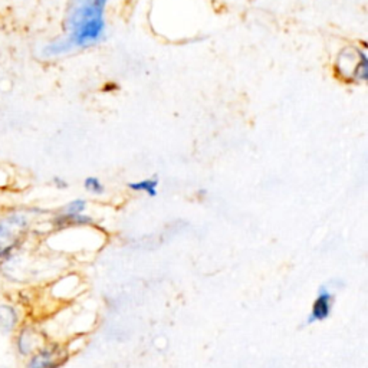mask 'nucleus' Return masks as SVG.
I'll list each match as a JSON object with an SVG mask.
<instances>
[{"instance_id": "nucleus-1", "label": "nucleus", "mask_w": 368, "mask_h": 368, "mask_svg": "<svg viewBox=\"0 0 368 368\" xmlns=\"http://www.w3.org/2000/svg\"><path fill=\"white\" fill-rule=\"evenodd\" d=\"M108 0H72L67 16V36L45 46L46 57H59L74 50L89 48L105 36Z\"/></svg>"}, {"instance_id": "nucleus-2", "label": "nucleus", "mask_w": 368, "mask_h": 368, "mask_svg": "<svg viewBox=\"0 0 368 368\" xmlns=\"http://www.w3.org/2000/svg\"><path fill=\"white\" fill-rule=\"evenodd\" d=\"M29 220L22 213H12L0 220V258H8L22 243Z\"/></svg>"}, {"instance_id": "nucleus-3", "label": "nucleus", "mask_w": 368, "mask_h": 368, "mask_svg": "<svg viewBox=\"0 0 368 368\" xmlns=\"http://www.w3.org/2000/svg\"><path fill=\"white\" fill-rule=\"evenodd\" d=\"M338 72L355 82H365L368 78V58L358 48L344 50L337 59Z\"/></svg>"}, {"instance_id": "nucleus-4", "label": "nucleus", "mask_w": 368, "mask_h": 368, "mask_svg": "<svg viewBox=\"0 0 368 368\" xmlns=\"http://www.w3.org/2000/svg\"><path fill=\"white\" fill-rule=\"evenodd\" d=\"M331 306H333V295L326 287H322L314 302L311 315L308 318V324H312V322H316V321L327 319L331 314Z\"/></svg>"}, {"instance_id": "nucleus-5", "label": "nucleus", "mask_w": 368, "mask_h": 368, "mask_svg": "<svg viewBox=\"0 0 368 368\" xmlns=\"http://www.w3.org/2000/svg\"><path fill=\"white\" fill-rule=\"evenodd\" d=\"M61 352L55 348H45L33 355L28 364V368H57L61 361Z\"/></svg>"}, {"instance_id": "nucleus-6", "label": "nucleus", "mask_w": 368, "mask_h": 368, "mask_svg": "<svg viewBox=\"0 0 368 368\" xmlns=\"http://www.w3.org/2000/svg\"><path fill=\"white\" fill-rule=\"evenodd\" d=\"M157 188H159V178H156V177L144 178V180L135 181V183H130V189L131 190L146 193L150 197L157 196Z\"/></svg>"}, {"instance_id": "nucleus-7", "label": "nucleus", "mask_w": 368, "mask_h": 368, "mask_svg": "<svg viewBox=\"0 0 368 368\" xmlns=\"http://www.w3.org/2000/svg\"><path fill=\"white\" fill-rule=\"evenodd\" d=\"M92 219L86 214H59L55 219V224L58 227H67V226H82V224H89Z\"/></svg>"}, {"instance_id": "nucleus-8", "label": "nucleus", "mask_w": 368, "mask_h": 368, "mask_svg": "<svg viewBox=\"0 0 368 368\" xmlns=\"http://www.w3.org/2000/svg\"><path fill=\"white\" fill-rule=\"evenodd\" d=\"M16 322V312L9 306H0V327L11 330Z\"/></svg>"}, {"instance_id": "nucleus-9", "label": "nucleus", "mask_w": 368, "mask_h": 368, "mask_svg": "<svg viewBox=\"0 0 368 368\" xmlns=\"http://www.w3.org/2000/svg\"><path fill=\"white\" fill-rule=\"evenodd\" d=\"M84 188L92 195H103L105 188L98 177H86L84 181Z\"/></svg>"}, {"instance_id": "nucleus-10", "label": "nucleus", "mask_w": 368, "mask_h": 368, "mask_svg": "<svg viewBox=\"0 0 368 368\" xmlns=\"http://www.w3.org/2000/svg\"><path fill=\"white\" fill-rule=\"evenodd\" d=\"M86 209V202L84 199H76V200H72L69 202L64 210H62V214H82Z\"/></svg>"}, {"instance_id": "nucleus-11", "label": "nucleus", "mask_w": 368, "mask_h": 368, "mask_svg": "<svg viewBox=\"0 0 368 368\" xmlns=\"http://www.w3.org/2000/svg\"><path fill=\"white\" fill-rule=\"evenodd\" d=\"M54 183H55V186L58 188V189H65L68 184H67V181L64 180V178H59V177H55L54 178Z\"/></svg>"}]
</instances>
